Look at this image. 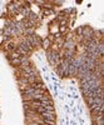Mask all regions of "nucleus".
Listing matches in <instances>:
<instances>
[{
    "label": "nucleus",
    "mask_w": 104,
    "mask_h": 125,
    "mask_svg": "<svg viewBox=\"0 0 104 125\" xmlns=\"http://www.w3.org/2000/svg\"><path fill=\"white\" fill-rule=\"evenodd\" d=\"M40 116L43 120H53L55 121V113H50V111H44L40 114Z\"/></svg>",
    "instance_id": "1"
},
{
    "label": "nucleus",
    "mask_w": 104,
    "mask_h": 125,
    "mask_svg": "<svg viewBox=\"0 0 104 125\" xmlns=\"http://www.w3.org/2000/svg\"><path fill=\"white\" fill-rule=\"evenodd\" d=\"M77 35H79L81 38V35H83V26H80V28L77 29Z\"/></svg>",
    "instance_id": "8"
},
{
    "label": "nucleus",
    "mask_w": 104,
    "mask_h": 125,
    "mask_svg": "<svg viewBox=\"0 0 104 125\" xmlns=\"http://www.w3.org/2000/svg\"><path fill=\"white\" fill-rule=\"evenodd\" d=\"M67 30H68V28H67V26H60V28H59V33H60L61 35H63L64 33H67Z\"/></svg>",
    "instance_id": "7"
},
{
    "label": "nucleus",
    "mask_w": 104,
    "mask_h": 125,
    "mask_svg": "<svg viewBox=\"0 0 104 125\" xmlns=\"http://www.w3.org/2000/svg\"><path fill=\"white\" fill-rule=\"evenodd\" d=\"M49 46H50V40L46 38V39H44V41H43V48H44L45 50H49Z\"/></svg>",
    "instance_id": "5"
},
{
    "label": "nucleus",
    "mask_w": 104,
    "mask_h": 125,
    "mask_svg": "<svg viewBox=\"0 0 104 125\" xmlns=\"http://www.w3.org/2000/svg\"><path fill=\"white\" fill-rule=\"evenodd\" d=\"M63 48L65 50H75V43H74V40H67Z\"/></svg>",
    "instance_id": "2"
},
{
    "label": "nucleus",
    "mask_w": 104,
    "mask_h": 125,
    "mask_svg": "<svg viewBox=\"0 0 104 125\" xmlns=\"http://www.w3.org/2000/svg\"><path fill=\"white\" fill-rule=\"evenodd\" d=\"M43 14L44 15H50V14H53V10L51 9H43Z\"/></svg>",
    "instance_id": "6"
},
{
    "label": "nucleus",
    "mask_w": 104,
    "mask_h": 125,
    "mask_svg": "<svg viewBox=\"0 0 104 125\" xmlns=\"http://www.w3.org/2000/svg\"><path fill=\"white\" fill-rule=\"evenodd\" d=\"M5 49L6 50H9V51H15V49H16V46H15V44L14 43H6L5 44Z\"/></svg>",
    "instance_id": "3"
},
{
    "label": "nucleus",
    "mask_w": 104,
    "mask_h": 125,
    "mask_svg": "<svg viewBox=\"0 0 104 125\" xmlns=\"http://www.w3.org/2000/svg\"><path fill=\"white\" fill-rule=\"evenodd\" d=\"M12 65H14V66H20L22 65V56H20L19 59H12Z\"/></svg>",
    "instance_id": "4"
}]
</instances>
